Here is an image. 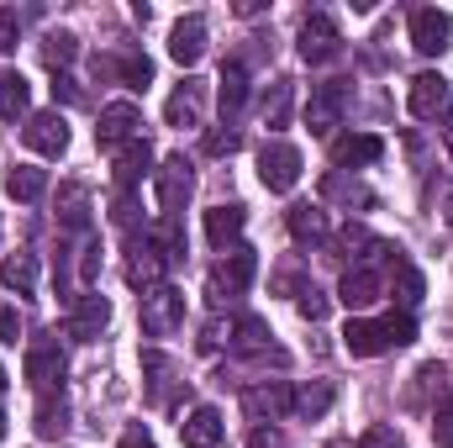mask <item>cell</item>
I'll return each instance as SVG.
<instances>
[{
	"label": "cell",
	"mask_w": 453,
	"mask_h": 448,
	"mask_svg": "<svg viewBox=\"0 0 453 448\" xmlns=\"http://www.w3.org/2000/svg\"><path fill=\"white\" fill-rule=\"evenodd\" d=\"M142 137V112L132 106V101H111V106H101V127H96V143L116 153V148H127V143H137Z\"/></svg>",
	"instance_id": "obj_8"
},
{
	"label": "cell",
	"mask_w": 453,
	"mask_h": 448,
	"mask_svg": "<svg viewBox=\"0 0 453 448\" xmlns=\"http://www.w3.org/2000/svg\"><path fill=\"white\" fill-rule=\"evenodd\" d=\"M180 438H185V448H222L226 438V422L217 406H196L185 422H180Z\"/></svg>",
	"instance_id": "obj_19"
},
{
	"label": "cell",
	"mask_w": 453,
	"mask_h": 448,
	"mask_svg": "<svg viewBox=\"0 0 453 448\" xmlns=\"http://www.w3.org/2000/svg\"><path fill=\"white\" fill-rule=\"evenodd\" d=\"M427 390H449V364H438V359H433V364H422V369H417V390H411V396L422 401Z\"/></svg>",
	"instance_id": "obj_40"
},
{
	"label": "cell",
	"mask_w": 453,
	"mask_h": 448,
	"mask_svg": "<svg viewBox=\"0 0 453 448\" xmlns=\"http://www.w3.org/2000/svg\"><path fill=\"white\" fill-rule=\"evenodd\" d=\"M32 106V85L21 74H0V121H16Z\"/></svg>",
	"instance_id": "obj_35"
},
{
	"label": "cell",
	"mask_w": 453,
	"mask_h": 448,
	"mask_svg": "<svg viewBox=\"0 0 453 448\" xmlns=\"http://www.w3.org/2000/svg\"><path fill=\"white\" fill-rule=\"evenodd\" d=\"M222 343H232V322H222V317H217V322H206V333H201V348L211 353V348H222Z\"/></svg>",
	"instance_id": "obj_46"
},
{
	"label": "cell",
	"mask_w": 453,
	"mask_h": 448,
	"mask_svg": "<svg viewBox=\"0 0 453 448\" xmlns=\"http://www.w3.org/2000/svg\"><path fill=\"white\" fill-rule=\"evenodd\" d=\"M164 121H169V127H196V121H201V85H196V80H185V85L169 96Z\"/></svg>",
	"instance_id": "obj_30"
},
{
	"label": "cell",
	"mask_w": 453,
	"mask_h": 448,
	"mask_svg": "<svg viewBox=\"0 0 453 448\" xmlns=\"http://www.w3.org/2000/svg\"><path fill=\"white\" fill-rule=\"evenodd\" d=\"M253 274H258V253L248 248V243H237V248H226L222 264L211 269V280H206V296L222 306V301H237L248 285H253Z\"/></svg>",
	"instance_id": "obj_1"
},
{
	"label": "cell",
	"mask_w": 453,
	"mask_h": 448,
	"mask_svg": "<svg viewBox=\"0 0 453 448\" xmlns=\"http://www.w3.org/2000/svg\"><path fill=\"white\" fill-rule=\"evenodd\" d=\"M327 243H333V259H369V253H380V248H385L369 227H358V222H348L342 232H333Z\"/></svg>",
	"instance_id": "obj_28"
},
{
	"label": "cell",
	"mask_w": 453,
	"mask_h": 448,
	"mask_svg": "<svg viewBox=\"0 0 453 448\" xmlns=\"http://www.w3.org/2000/svg\"><path fill=\"white\" fill-rule=\"evenodd\" d=\"M106 322H111V301H106V296H90V290H85V296L74 301V312H69L64 333L74 337V343H96Z\"/></svg>",
	"instance_id": "obj_13"
},
{
	"label": "cell",
	"mask_w": 453,
	"mask_h": 448,
	"mask_svg": "<svg viewBox=\"0 0 453 448\" xmlns=\"http://www.w3.org/2000/svg\"><path fill=\"white\" fill-rule=\"evenodd\" d=\"M169 58L185 64V69L206 58V16H185V21H174V32H169Z\"/></svg>",
	"instance_id": "obj_17"
},
{
	"label": "cell",
	"mask_w": 453,
	"mask_h": 448,
	"mask_svg": "<svg viewBox=\"0 0 453 448\" xmlns=\"http://www.w3.org/2000/svg\"><path fill=\"white\" fill-rule=\"evenodd\" d=\"M449 37H453V16L449 11H411V48L417 53H427V58H438L443 48H449Z\"/></svg>",
	"instance_id": "obj_11"
},
{
	"label": "cell",
	"mask_w": 453,
	"mask_h": 448,
	"mask_svg": "<svg viewBox=\"0 0 453 448\" xmlns=\"http://www.w3.org/2000/svg\"><path fill=\"white\" fill-rule=\"evenodd\" d=\"M380 153H385V143L374 137V132H342L333 137V164L342 169H364V164H380Z\"/></svg>",
	"instance_id": "obj_15"
},
{
	"label": "cell",
	"mask_w": 453,
	"mask_h": 448,
	"mask_svg": "<svg viewBox=\"0 0 453 448\" xmlns=\"http://www.w3.org/2000/svg\"><path fill=\"white\" fill-rule=\"evenodd\" d=\"M242 222H248V212L242 206H211L206 212V243L211 248H237V237H242Z\"/></svg>",
	"instance_id": "obj_25"
},
{
	"label": "cell",
	"mask_w": 453,
	"mask_h": 448,
	"mask_svg": "<svg viewBox=\"0 0 453 448\" xmlns=\"http://www.w3.org/2000/svg\"><path fill=\"white\" fill-rule=\"evenodd\" d=\"M290 101H296V85L290 80H274L264 90V127H285L290 121Z\"/></svg>",
	"instance_id": "obj_38"
},
{
	"label": "cell",
	"mask_w": 453,
	"mask_h": 448,
	"mask_svg": "<svg viewBox=\"0 0 453 448\" xmlns=\"http://www.w3.org/2000/svg\"><path fill=\"white\" fill-rule=\"evenodd\" d=\"M111 169H116V185H121V190H132L142 174H153V148H148L142 137H137V143H127V148H116Z\"/></svg>",
	"instance_id": "obj_21"
},
{
	"label": "cell",
	"mask_w": 453,
	"mask_h": 448,
	"mask_svg": "<svg viewBox=\"0 0 453 448\" xmlns=\"http://www.w3.org/2000/svg\"><path fill=\"white\" fill-rule=\"evenodd\" d=\"M322 448H358V444H348V438H327Z\"/></svg>",
	"instance_id": "obj_53"
},
{
	"label": "cell",
	"mask_w": 453,
	"mask_h": 448,
	"mask_svg": "<svg viewBox=\"0 0 453 448\" xmlns=\"http://www.w3.org/2000/svg\"><path fill=\"white\" fill-rule=\"evenodd\" d=\"M74 58H80V37H74V32H48V37H42V64H48L53 74L69 69Z\"/></svg>",
	"instance_id": "obj_37"
},
{
	"label": "cell",
	"mask_w": 453,
	"mask_h": 448,
	"mask_svg": "<svg viewBox=\"0 0 453 448\" xmlns=\"http://www.w3.org/2000/svg\"><path fill=\"white\" fill-rule=\"evenodd\" d=\"M258 180H264V190H274V196H285V190H296V180H301V148L296 143H264L258 148Z\"/></svg>",
	"instance_id": "obj_2"
},
{
	"label": "cell",
	"mask_w": 453,
	"mask_h": 448,
	"mask_svg": "<svg viewBox=\"0 0 453 448\" xmlns=\"http://www.w3.org/2000/svg\"><path fill=\"white\" fill-rule=\"evenodd\" d=\"M342 348H348L353 359H380V353H390L395 343H390L385 317H380V322H369V317H353V322L342 328Z\"/></svg>",
	"instance_id": "obj_14"
},
{
	"label": "cell",
	"mask_w": 453,
	"mask_h": 448,
	"mask_svg": "<svg viewBox=\"0 0 453 448\" xmlns=\"http://www.w3.org/2000/svg\"><path fill=\"white\" fill-rule=\"evenodd\" d=\"M443 148H449V158H453V121L443 127Z\"/></svg>",
	"instance_id": "obj_52"
},
{
	"label": "cell",
	"mask_w": 453,
	"mask_h": 448,
	"mask_svg": "<svg viewBox=\"0 0 453 448\" xmlns=\"http://www.w3.org/2000/svg\"><path fill=\"white\" fill-rule=\"evenodd\" d=\"M433 444H438V448H453V390L443 396V406L433 412Z\"/></svg>",
	"instance_id": "obj_42"
},
{
	"label": "cell",
	"mask_w": 453,
	"mask_h": 448,
	"mask_svg": "<svg viewBox=\"0 0 453 448\" xmlns=\"http://www.w3.org/2000/svg\"><path fill=\"white\" fill-rule=\"evenodd\" d=\"M380 259H385V269L395 274V301H401V312L422 306V290H427V285H422V269H417L395 243H385V248H380Z\"/></svg>",
	"instance_id": "obj_12"
},
{
	"label": "cell",
	"mask_w": 453,
	"mask_h": 448,
	"mask_svg": "<svg viewBox=\"0 0 453 448\" xmlns=\"http://www.w3.org/2000/svg\"><path fill=\"white\" fill-rule=\"evenodd\" d=\"M248 448H290V444L280 438V428H253L248 433Z\"/></svg>",
	"instance_id": "obj_47"
},
{
	"label": "cell",
	"mask_w": 453,
	"mask_h": 448,
	"mask_svg": "<svg viewBox=\"0 0 453 448\" xmlns=\"http://www.w3.org/2000/svg\"><path fill=\"white\" fill-rule=\"evenodd\" d=\"M64 369H69V359H64V348H58V333H42L27 348V385H32V390H42V396L58 390Z\"/></svg>",
	"instance_id": "obj_5"
},
{
	"label": "cell",
	"mask_w": 453,
	"mask_h": 448,
	"mask_svg": "<svg viewBox=\"0 0 453 448\" xmlns=\"http://www.w3.org/2000/svg\"><path fill=\"white\" fill-rule=\"evenodd\" d=\"M342 53V32H338V16L333 11H311L301 21V58L306 64H333Z\"/></svg>",
	"instance_id": "obj_6"
},
{
	"label": "cell",
	"mask_w": 453,
	"mask_h": 448,
	"mask_svg": "<svg viewBox=\"0 0 453 448\" xmlns=\"http://www.w3.org/2000/svg\"><path fill=\"white\" fill-rule=\"evenodd\" d=\"M5 385H11V380H5V369H0V396H5Z\"/></svg>",
	"instance_id": "obj_54"
},
{
	"label": "cell",
	"mask_w": 453,
	"mask_h": 448,
	"mask_svg": "<svg viewBox=\"0 0 453 448\" xmlns=\"http://www.w3.org/2000/svg\"><path fill=\"white\" fill-rule=\"evenodd\" d=\"M242 412L253 422H280L285 412H296V390L285 380H264V385H248L242 390Z\"/></svg>",
	"instance_id": "obj_9"
},
{
	"label": "cell",
	"mask_w": 453,
	"mask_h": 448,
	"mask_svg": "<svg viewBox=\"0 0 453 448\" xmlns=\"http://www.w3.org/2000/svg\"><path fill=\"white\" fill-rule=\"evenodd\" d=\"M449 80L443 74H417L411 80V96H406V106H411V116H422V121H433V116L449 112Z\"/></svg>",
	"instance_id": "obj_18"
},
{
	"label": "cell",
	"mask_w": 453,
	"mask_h": 448,
	"mask_svg": "<svg viewBox=\"0 0 453 448\" xmlns=\"http://www.w3.org/2000/svg\"><path fill=\"white\" fill-rule=\"evenodd\" d=\"M148 243H153V253H158L164 264H180V259H185V227L174 222V217H164V222L153 227Z\"/></svg>",
	"instance_id": "obj_34"
},
{
	"label": "cell",
	"mask_w": 453,
	"mask_h": 448,
	"mask_svg": "<svg viewBox=\"0 0 453 448\" xmlns=\"http://www.w3.org/2000/svg\"><path fill=\"white\" fill-rule=\"evenodd\" d=\"M449 227H453V196H449Z\"/></svg>",
	"instance_id": "obj_55"
},
{
	"label": "cell",
	"mask_w": 453,
	"mask_h": 448,
	"mask_svg": "<svg viewBox=\"0 0 453 448\" xmlns=\"http://www.w3.org/2000/svg\"><path fill=\"white\" fill-rule=\"evenodd\" d=\"M333 401H338V390H333L327 380H311V385H301V390H296V417L317 422V417H327V412H333Z\"/></svg>",
	"instance_id": "obj_32"
},
{
	"label": "cell",
	"mask_w": 453,
	"mask_h": 448,
	"mask_svg": "<svg viewBox=\"0 0 453 448\" xmlns=\"http://www.w3.org/2000/svg\"><path fill=\"white\" fill-rule=\"evenodd\" d=\"M342 112H348V85L342 80H327V85H311V101H306V127L317 137H333L342 127Z\"/></svg>",
	"instance_id": "obj_7"
},
{
	"label": "cell",
	"mask_w": 453,
	"mask_h": 448,
	"mask_svg": "<svg viewBox=\"0 0 453 448\" xmlns=\"http://www.w3.org/2000/svg\"><path fill=\"white\" fill-rule=\"evenodd\" d=\"M232 348H237V353H253V359H274V364H285V353L269 348V328H264L258 317H237V322H232Z\"/></svg>",
	"instance_id": "obj_23"
},
{
	"label": "cell",
	"mask_w": 453,
	"mask_h": 448,
	"mask_svg": "<svg viewBox=\"0 0 453 448\" xmlns=\"http://www.w3.org/2000/svg\"><path fill=\"white\" fill-rule=\"evenodd\" d=\"M116 448H153V433L137 422V428H127V433H121V444H116Z\"/></svg>",
	"instance_id": "obj_48"
},
{
	"label": "cell",
	"mask_w": 453,
	"mask_h": 448,
	"mask_svg": "<svg viewBox=\"0 0 453 448\" xmlns=\"http://www.w3.org/2000/svg\"><path fill=\"white\" fill-rule=\"evenodd\" d=\"M96 253H101V248L90 243V248H85V264H80V274H85V285H96V274H101V259H96Z\"/></svg>",
	"instance_id": "obj_49"
},
{
	"label": "cell",
	"mask_w": 453,
	"mask_h": 448,
	"mask_svg": "<svg viewBox=\"0 0 453 448\" xmlns=\"http://www.w3.org/2000/svg\"><path fill=\"white\" fill-rule=\"evenodd\" d=\"M111 222H116V227H132V222H137V201H132V190H116Z\"/></svg>",
	"instance_id": "obj_44"
},
{
	"label": "cell",
	"mask_w": 453,
	"mask_h": 448,
	"mask_svg": "<svg viewBox=\"0 0 453 448\" xmlns=\"http://www.w3.org/2000/svg\"><path fill=\"white\" fill-rule=\"evenodd\" d=\"M285 222H290V237H296V243H327V237H333L327 212L311 206V201H296V206L285 212Z\"/></svg>",
	"instance_id": "obj_22"
},
{
	"label": "cell",
	"mask_w": 453,
	"mask_h": 448,
	"mask_svg": "<svg viewBox=\"0 0 453 448\" xmlns=\"http://www.w3.org/2000/svg\"><path fill=\"white\" fill-rule=\"evenodd\" d=\"M21 143L32 153H42V158H58L69 148V121H64V112H32L27 127H21Z\"/></svg>",
	"instance_id": "obj_10"
},
{
	"label": "cell",
	"mask_w": 453,
	"mask_h": 448,
	"mask_svg": "<svg viewBox=\"0 0 453 448\" xmlns=\"http://www.w3.org/2000/svg\"><path fill=\"white\" fill-rule=\"evenodd\" d=\"M127 285H132V290H142V296L164 285V259L153 253V243H148V237H142V243H132V259H127Z\"/></svg>",
	"instance_id": "obj_20"
},
{
	"label": "cell",
	"mask_w": 453,
	"mask_h": 448,
	"mask_svg": "<svg viewBox=\"0 0 453 448\" xmlns=\"http://www.w3.org/2000/svg\"><path fill=\"white\" fill-rule=\"evenodd\" d=\"M358 448H406V444H401V433H395V428H385V422H380V428H369V433L358 438Z\"/></svg>",
	"instance_id": "obj_43"
},
{
	"label": "cell",
	"mask_w": 453,
	"mask_h": 448,
	"mask_svg": "<svg viewBox=\"0 0 453 448\" xmlns=\"http://www.w3.org/2000/svg\"><path fill=\"white\" fill-rule=\"evenodd\" d=\"M16 333H21V317L16 312H0V343H16Z\"/></svg>",
	"instance_id": "obj_50"
},
{
	"label": "cell",
	"mask_w": 453,
	"mask_h": 448,
	"mask_svg": "<svg viewBox=\"0 0 453 448\" xmlns=\"http://www.w3.org/2000/svg\"><path fill=\"white\" fill-rule=\"evenodd\" d=\"M0 280H5V290L32 296V290H37V253H11V259L0 264Z\"/></svg>",
	"instance_id": "obj_31"
},
{
	"label": "cell",
	"mask_w": 453,
	"mask_h": 448,
	"mask_svg": "<svg viewBox=\"0 0 453 448\" xmlns=\"http://www.w3.org/2000/svg\"><path fill=\"white\" fill-rule=\"evenodd\" d=\"M322 196H327V201H342V206H353V201H358V206H374V190H364L358 180H348L338 169L322 174Z\"/></svg>",
	"instance_id": "obj_36"
},
{
	"label": "cell",
	"mask_w": 453,
	"mask_h": 448,
	"mask_svg": "<svg viewBox=\"0 0 453 448\" xmlns=\"http://www.w3.org/2000/svg\"><path fill=\"white\" fill-rule=\"evenodd\" d=\"M296 306H301V317H306V322H322L333 301H327V296H322L317 285H301V296H296Z\"/></svg>",
	"instance_id": "obj_41"
},
{
	"label": "cell",
	"mask_w": 453,
	"mask_h": 448,
	"mask_svg": "<svg viewBox=\"0 0 453 448\" xmlns=\"http://www.w3.org/2000/svg\"><path fill=\"white\" fill-rule=\"evenodd\" d=\"M53 96H64V101H80V90H74V80H64V74L53 80Z\"/></svg>",
	"instance_id": "obj_51"
},
{
	"label": "cell",
	"mask_w": 453,
	"mask_h": 448,
	"mask_svg": "<svg viewBox=\"0 0 453 448\" xmlns=\"http://www.w3.org/2000/svg\"><path fill=\"white\" fill-rule=\"evenodd\" d=\"M185 328V290L174 285H158L142 296V333L148 337H169Z\"/></svg>",
	"instance_id": "obj_4"
},
{
	"label": "cell",
	"mask_w": 453,
	"mask_h": 448,
	"mask_svg": "<svg viewBox=\"0 0 453 448\" xmlns=\"http://www.w3.org/2000/svg\"><path fill=\"white\" fill-rule=\"evenodd\" d=\"M153 185H158V206H164V217L180 222V212H185V201H190V190H196L190 158H185V153H169V158L153 169Z\"/></svg>",
	"instance_id": "obj_3"
},
{
	"label": "cell",
	"mask_w": 453,
	"mask_h": 448,
	"mask_svg": "<svg viewBox=\"0 0 453 448\" xmlns=\"http://www.w3.org/2000/svg\"><path fill=\"white\" fill-rule=\"evenodd\" d=\"M16 37H21V16L16 11H0V53H11Z\"/></svg>",
	"instance_id": "obj_45"
},
{
	"label": "cell",
	"mask_w": 453,
	"mask_h": 448,
	"mask_svg": "<svg viewBox=\"0 0 453 448\" xmlns=\"http://www.w3.org/2000/svg\"><path fill=\"white\" fill-rule=\"evenodd\" d=\"M385 296V280L369 269V264H358V269H348L342 274V285H338V301L348 306V312H369L374 301Z\"/></svg>",
	"instance_id": "obj_16"
},
{
	"label": "cell",
	"mask_w": 453,
	"mask_h": 448,
	"mask_svg": "<svg viewBox=\"0 0 453 448\" xmlns=\"http://www.w3.org/2000/svg\"><path fill=\"white\" fill-rule=\"evenodd\" d=\"M237 148H242V132H237L232 121H226V127H211V132H206V153H211V158H232Z\"/></svg>",
	"instance_id": "obj_39"
},
{
	"label": "cell",
	"mask_w": 453,
	"mask_h": 448,
	"mask_svg": "<svg viewBox=\"0 0 453 448\" xmlns=\"http://www.w3.org/2000/svg\"><path fill=\"white\" fill-rule=\"evenodd\" d=\"M5 196H11V201H42V196H48V169H37V164H11V169H5Z\"/></svg>",
	"instance_id": "obj_26"
},
{
	"label": "cell",
	"mask_w": 453,
	"mask_h": 448,
	"mask_svg": "<svg viewBox=\"0 0 453 448\" xmlns=\"http://www.w3.org/2000/svg\"><path fill=\"white\" fill-rule=\"evenodd\" d=\"M0 438H5V417H0Z\"/></svg>",
	"instance_id": "obj_56"
},
{
	"label": "cell",
	"mask_w": 453,
	"mask_h": 448,
	"mask_svg": "<svg viewBox=\"0 0 453 448\" xmlns=\"http://www.w3.org/2000/svg\"><path fill=\"white\" fill-rule=\"evenodd\" d=\"M96 74H116L127 90H148L153 64H148V53H121V58H96Z\"/></svg>",
	"instance_id": "obj_24"
},
{
	"label": "cell",
	"mask_w": 453,
	"mask_h": 448,
	"mask_svg": "<svg viewBox=\"0 0 453 448\" xmlns=\"http://www.w3.org/2000/svg\"><path fill=\"white\" fill-rule=\"evenodd\" d=\"M32 428H37V438H48V444H53V438L69 428V406H64V396H53V390H48V396L37 401V417H32Z\"/></svg>",
	"instance_id": "obj_33"
},
{
	"label": "cell",
	"mask_w": 453,
	"mask_h": 448,
	"mask_svg": "<svg viewBox=\"0 0 453 448\" xmlns=\"http://www.w3.org/2000/svg\"><path fill=\"white\" fill-rule=\"evenodd\" d=\"M217 101H222V116L232 121V116L248 106V69L232 58V64H222V80H217Z\"/></svg>",
	"instance_id": "obj_27"
},
{
	"label": "cell",
	"mask_w": 453,
	"mask_h": 448,
	"mask_svg": "<svg viewBox=\"0 0 453 448\" xmlns=\"http://www.w3.org/2000/svg\"><path fill=\"white\" fill-rule=\"evenodd\" d=\"M58 222L69 232H90V190L85 185H64L58 190Z\"/></svg>",
	"instance_id": "obj_29"
}]
</instances>
